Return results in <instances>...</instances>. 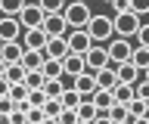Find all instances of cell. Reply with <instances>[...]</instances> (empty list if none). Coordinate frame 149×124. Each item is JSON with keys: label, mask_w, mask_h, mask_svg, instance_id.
<instances>
[{"label": "cell", "mask_w": 149, "mask_h": 124, "mask_svg": "<svg viewBox=\"0 0 149 124\" xmlns=\"http://www.w3.org/2000/svg\"><path fill=\"white\" fill-rule=\"evenodd\" d=\"M62 22H65V28H84L87 22H90V3H78V0H65V6H62Z\"/></svg>", "instance_id": "1"}, {"label": "cell", "mask_w": 149, "mask_h": 124, "mask_svg": "<svg viewBox=\"0 0 149 124\" xmlns=\"http://www.w3.org/2000/svg\"><path fill=\"white\" fill-rule=\"evenodd\" d=\"M84 31H87L90 44H106V40L115 37V34H112V19L109 16H90V22L84 25Z\"/></svg>", "instance_id": "2"}, {"label": "cell", "mask_w": 149, "mask_h": 124, "mask_svg": "<svg viewBox=\"0 0 149 124\" xmlns=\"http://www.w3.org/2000/svg\"><path fill=\"white\" fill-rule=\"evenodd\" d=\"M140 25H143V22H140V16H134V12H115V16H112V34H115V37H134V34H137V28Z\"/></svg>", "instance_id": "3"}, {"label": "cell", "mask_w": 149, "mask_h": 124, "mask_svg": "<svg viewBox=\"0 0 149 124\" xmlns=\"http://www.w3.org/2000/svg\"><path fill=\"white\" fill-rule=\"evenodd\" d=\"M106 53H109V65H121V62H130V53H134V44L127 37H112L106 44Z\"/></svg>", "instance_id": "4"}, {"label": "cell", "mask_w": 149, "mask_h": 124, "mask_svg": "<svg viewBox=\"0 0 149 124\" xmlns=\"http://www.w3.org/2000/svg\"><path fill=\"white\" fill-rule=\"evenodd\" d=\"M109 65V53H106V47L102 44H90V50L84 53V68L87 71H100V68H106Z\"/></svg>", "instance_id": "5"}, {"label": "cell", "mask_w": 149, "mask_h": 124, "mask_svg": "<svg viewBox=\"0 0 149 124\" xmlns=\"http://www.w3.org/2000/svg\"><path fill=\"white\" fill-rule=\"evenodd\" d=\"M65 47H68V53L84 56V53L90 50V37H87V31H84V28H68V31H65Z\"/></svg>", "instance_id": "6"}, {"label": "cell", "mask_w": 149, "mask_h": 124, "mask_svg": "<svg viewBox=\"0 0 149 124\" xmlns=\"http://www.w3.org/2000/svg\"><path fill=\"white\" fill-rule=\"evenodd\" d=\"M40 19H44V12L37 10L34 3H25V6L16 12V22L22 25V31L25 28H40Z\"/></svg>", "instance_id": "7"}, {"label": "cell", "mask_w": 149, "mask_h": 124, "mask_svg": "<svg viewBox=\"0 0 149 124\" xmlns=\"http://www.w3.org/2000/svg\"><path fill=\"white\" fill-rule=\"evenodd\" d=\"M9 40H22V25L16 22V16H0V44Z\"/></svg>", "instance_id": "8"}, {"label": "cell", "mask_w": 149, "mask_h": 124, "mask_svg": "<svg viewBox=\"0 0 149 124\" xmlns=\"http://www.w3.org/2000/svg\"><path fill=\"white\" fill-rule=\"evenodd\" d=\"M40 31H44L47 37H65V22H62V16L59 12H50V16H44L40 19Z\"/></svg>", "instance_id": "9"}, {"label": "cell", "mask_w": 149, "mask_h": 124, "mask_svg": "<svg viewBox=\"0 0 149 124\" xmlns=\"http://www.w3.org/2000/svg\"><path fill=\"white\" fill-rule=\"evenodd\" d=\"M59 65H62L65 78H78V75L87 71V68H84V56H78V53H65V56L59 59Z\"/></svg>", "instance_id": "10"}, {"label": "cell", "mask_w": 149, "mask_h": 124, "mask_svg": "<svg viewBox=\"0 0 149 124\" xmlns=\"http://www.w3.org/2000/svg\"><path fill=\"white\" fill-rule=\"evenodd\" d=\"M115 68V81L118 84H137L140 78H146V71H137L130 62H121V65H112Z\"/></svg>", "instance_id": "11"}, {"label": "cell", "mask_w": 149, "mask_h": 124, "mask_svg": "<svg viewBox=\"0 0 149 124\" xmlns=\"http://www.w3.org/2000/svg\"><path fill=\"white\" fill-rule=\"evenodd\" d=\"M65 53H68L65 37H47V44L40 47V56H44V59H62Z\"/></svg>", "instance_id": "12"}, {"label": "cell", "mask_w": 149, "mask_h": 124, "mask_svg": "<svg viewBox=\"0 0 149 124\" xmlns=\"http://www.w3.org/2000/svg\"><path fill=\"white\" fill-rule=\"evenodd\" d=\"M72 87H74V93L81 96V99H87V96L96 90V81H93V75H90V71H84V75L72 78Z\"/></svg>", "instance_id": "13"}, {"label": "cell", "mask_w": 149, "mask_h": 124, "mask_svg": "<svg viewBox=\"0 0 149 124\" xmlns=\"http://www.w3.org/2000/svg\"><path fill=\"white\" fill-rule=\"evenodd\" d=\"M22 40H9V44H0V59L6 62V65H13V62H19L22 59Z\"/></svg>", "instance_id": "14"}, {"label": "cell", "mask_w": 149, "mask_h": 124, "mask_svg": "<svg viewBox=\"0 0 149 124\" xmlns=\"http://www.w3.org/2000/svg\"><path fill=\"white\" fill-rule=\"evenodd\" d=\"M93 81H96V90H112V87L118 84V81H115V68H112V65L93 71Z\"/></svg>", "instance_id": "15"}, {"label": "cell", "mask_w": 149, "mask_h": 124, "mask_svg": "<svg viewBox=\"0 0 149 124\" xmlns=\"http://www.w3.org/2000/svg\"><path fill=\"white\" fill-rule=\"evenodd\" d=\"M22 37H25V44H22L25 50H40L47 44V34L40 28H25V31H22Z\"/></svg>", "instance_id": "16"}, {"label": "cell", "mask_w": 149, "mask_h": 124, "mask_svg": "<svg viewBox=\"0 0 149 124\" xmlns=\"http://www.w3.org/2000/svg\"><path fill=\"white\" fill-rule=\"evenodd\" d=\"M40 62H44L40 50H22V59H19V65L25 68V71H37V68H40Z\"/></svg>", "instance_id": "17"}, {"label": "cell", "mask_w": 149, "mask_h": 124, "mask_svg": "<svg viewBox=\"0 0 149 124\" xmlns=\"http://www.w3.org/2000/svg\"><path fill=\"white\" fill-rule=\"evenodd\" d=\"M109 93H112V99H115L118 105H127L130 99H134V84H115Z\"/></svg>", "instance_id": "18"}, {"label": "cell", "mask_w": 149, "mask_h": 124, "mask_svg": "<svg viewBox=\"0 0 149 124\" xmlns=\"http://www.w3.org/2000/svg\"><path fill=\"white\" fill-rule=\"evenodd\" d=\"M130 65L137 71H149V47H134L130 53Z\"/></svg>", "instance_id": "19"}, {"label": "cell", "mask_w": 149, "mask_h": 124, "mask_svg": "<svg viewBox=\"0 0 149 124\" xmlns=\"http://www.w3.org/2000/svg\"><path fill=\"white\" fill-rule=\"evenodd\" d=\"M74 115H78V121L90 124V121H93V115H96V105H93L90 99H81V103L74 105Z\"/></svg>", "instance_id": "20"}, {"label": "cell", "mask_w": 149, "mask_h": 124, "mask_svg": "<svg viewBox=\"0 0 149 124\" xmlns=\"http://www.w3.org/2000/svg\"><path fill=\"white\" fill-rule=\"evenodd\" d=\"M37 71L44 75V81H47V78H62V65H59V59H44Z\"/></svg>", "instance_id": "21"}, {"label": "cell", "mask_w": 149, "mask_h": 124, "mask_svg": "<svg viewBox=\"0 0 149 124\" xmlns=\"http://www.w3.org/2000/svg\"><path fill=\"white\" fill-rule=\"evenodd\" d=\"M22 78H25V68L19 65V62L3 68V81H6V84H22Z\"/></svg>", "instance_id": "22"}, {"label": "cell", "mask_w": 149, "mask_h": 124, "mask_svg": "<svg viewBox=\"0 0 149 124\" xmlns=\"http://www.w3.org/2000/svg\"><path fill=\"white\" fill-rule=\"evenodd\" d=\"M127 115L130 118H146L149 115V103L146 99H130L127 103Z\"/></svg>", "instance_id": "23"}, {"label": "cell", "mask_w": 149, "mask_h": 124, "mask_svg": "<svg viewBox=\"0 0 149 124\" xmlns=\"http://www.w3.org/2000/svg\"><path fill=\"white\" fill-rule=\"evenodd\" d=\"M78 103H81V96L74 93V87H65L62 93H59V105H62V109H74Z\"/></svg>", "instance_id": "24"}, {"label": "cell", "mask_w": 149, "mask_h": 124, "mask_svg": "<svg viewBox=\"0 0 149 124\" xmlns=\"http://www.w3.org/2000/svg\"><path fill=\"white\" fill-rule=\"evenodd\" d=\"M34 6H37V10H40V12H44V16H50V12H62L65 0H37Z\"/></svg>", "instance_id": "25"}, {"label": "cell", "mask_w": 149, "mask_h": 124, "mask_svg": "<svg viewBox=\"0 0 149 124\" xmlns=\"http://www.w3.org/2000/svg\"><path fill=\"white\" fill-rule=\"evenodd\" d=\"M22 84H25V90H40V87H44V75H40V71H25Z\"/></svg>", "instance_id": "26"}, {"label": "cell", "mask_w": 149, "mask_h": 124, "mask_svg": "<svg viewBox=\"0 0 149 124\" xmlns=\"http://www.w3.org/2000/svg\"><path fill=\"white\" fill-rule=\"evenodd\" d=\"M25 6V0H0V16H16Z\"/></svg>", "instance_id": "27"}, {"label": "cell", "mask_w": 149, "mask_h": 124, "mask_svg": "<svg viewBox=\"0 0 149 124\" xmlns=\"http://www.w3.org/2000/svg\"><path fill=\"white\" fill-rule=\"evenodd\" d=\"M40 112H44V118H59V112H62V105H59V99H44V105H40Z\"/></svg>", "instance_id": "28"}, {"label": "cell", "mask_w": 149, "mask_h": 124, "mask_svg": "<svg viewBox=\"0 0 149 124\" xmlns=\"http://www.w3.org/2000/svg\"><path fill=\"white\" fill-rule=\"evenodd\" d=\"M6 96L13 99V103H25V96H28V90H25V84H9V90H6Z\"/></svg>", "instance_id": "29"}, {"label": "cell", "mask_w": 149, "mask_h": 124, "mask_svg": "<svg viewBox=\"0 0 149 124\" xmlns=\"http://www.w3.org/2000/svg\"><path fill=\"white\" fill-rule=\"evenodd\" d=\"M127 10L134 16H143V12H149V0H127Z\"/></svg>", "instance_id": "30"}, {"label": "cell", "mask_w": 149, "mask_h": 124, "mask_svg": "<svg viewBox=\"0 0 149 124\" xmlns=\"http://www.w3.org/2000/svg\"><path fill=\"white\" fill-rule=\"evenodd\" d=\"M134 37H137V47H149V25H140Z\"/></svg>", "instance_id": "31"}, {"label": "cell", "mask_w": 149, "mask_h": 124, "mask_svg": "<svg viewBox=\"0 0 149 124\" xmlns=\"http://www.w3.org/2000/svg\"><path fill=\"white\" fill-rule=\"evenodd\" d=\"M56 121H59V124H78V115H74V109H62Z\"/></svg>", "instance_id": "32"}, {"label": "cell", "mask_w": 149, "mask_h": 124, "mask_svg": "<svg viewBox=\"0 0 149 124\" xmlns=\"http://www.w3.org/2000/svg\"><path fill=\"white\" fill-rule=\"evenodd\" d=\"M13 109H16V103H13L9 96H0V115H9Z\"/></svg>", "instance_id": "33"}, {"label": "cell", "mask_w": 149, "mask_h": 124, "mask_svg": "<svg viewBox=\"0 0 149 124\" xmlns=\"http://www.w3.org/2000/svg\"><path fill=\"white\" fill-rule=\"evenodd\" d=\"M112 10L115 12H127V0H112Z\"/></svg>", "instance_id": "34"}, {"label": "cell", "mask_w": 149, "mask_h": 124, "mask_svg": "<svg viewBox=\"0 0 149 124\" xmlns=\"http://www.w3.org/2000/svg\"><path fill=\"white\" fill-rule=\"evenodd\" d=\"M6 90H9V84L3 81V78H0V96H6Z\"/></svg>", "instance_id": "35"}, {"label": "cell", "mask_w": 149, "mask_h": 124, "mask_svg": "<svg viewBox=\"0 0 149 124\" xmlns=\"http://www.w3.org/2000/svg\"><path fill=\"white\" fill-rule=\"evenodd\" d=\"M130 124H149V115L146 118H130Z\"/></svg>", "instance_id": "36"}, {"label": "cell", "mask_w": 149, "mask_h": 124, "mask_svg": "<svg viewBox=\"0 0 149 124\" xmlns=\"http://www.w3.org/2000/svg\"><path fill=\"white\" fill-rule=\"evenodd\" d=\"M40 124H59V121H56V118H44Z\"/></svg>", "instance_id": "37"}, {"label": "cell", "mask_w": 149, "mask_h": 124, "mask_svg": "<svg viewBox=\"0 0 149 124\" xmlns=\"http://www.w3.org/2000/svg\"><path fill=\"white\" fill-rule=\"evenodd\" d=\"M3 68H6V62H3V59H0V78H3Z\"/></svg>", "instance_id": "38"}, {"label": "cell", "mask_w": 149, "mask_h": 124, "mask_svg": "<svg viewBox=\"0 0 149 124\" xmlns=\"http://www.w3.org/2000/svg\"><path fill=\"white\" fill-rule=\"evenodd\" d=\"M78 3H87V0H78Z\"/></svg>", "instance_id": "39"}, {"label": "cell", "mask_w": 149, "mask_h": 124, "mask_svg": "<svg viewBox=\"0 0 149 124\" xmlns=\"http://www.w3.org/2000/svg\"><path fill=\"white\" fill-rule=\"evenodd\" d=\"M106 3H112V0H106Z\"/></svg>", "instance_id": "40"}, {"label": "cell", "mask_w": 149, "mask_h": 124, "mask_svg": "<svg viewBox=\"0 0 149 124\" xmlns=\"http://www.w3.org/2000/svg\"><path fill=\"white\" fill-rule=\"evenodd\" d=\"M78 124H84V121H78Z\"/></svg>", "instance_id": "41"}]
</instances>
